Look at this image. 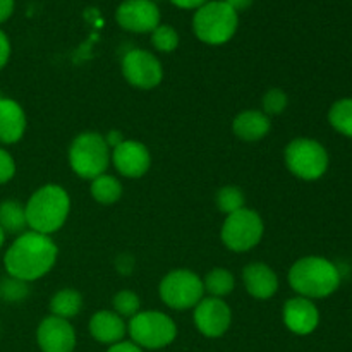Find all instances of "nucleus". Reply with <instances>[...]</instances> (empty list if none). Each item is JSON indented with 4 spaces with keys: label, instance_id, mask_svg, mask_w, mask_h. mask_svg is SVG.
I'll return each mask as SVG.
<instances>
[{
    "label": "nucleus",
    "instance_id": "20e7f679",
    "mask_svg": "<svg viewBox=\"0 0 352 352\" xmlns=\"http://www.w3.org/2000/svg\"><path fill=\"white\" fill-rule=\"evenodd\" d=\"M239 14L223 0H210L192 17V31L199 41L212 47L227 43L236 34Z\"/></svg>",
    "mask_w": 352,
    "mask_h": 352
},
{
    "label": "nucleus",
    "instance_id": "5701e85b",
    "mask_svg": "<svg viewBox=\"0 0 352 352\" xmlns=\"http://www.w3.org/2000/svg\"><path fill=\"white\" fill-rule=\"evenodd\" d=\"M205 291L208 292L212 298H226L236 287V278L230 274L227 268H212L208 274L205 275Z\"/></svg>",
    "mask_w": 352,
    "mask_h": 352
},
{
    "label": "nucleus",
    "instance_id": "c9c22d12",
    "mask_svg": "<svg viewBox=\"0 0 352 352\" xmlns=\"http://www.w3.org/2000/svg\"><path fill=\"white\" fill-rule=\"evenodd\" d=\"M223 2H226L227 6H230V7H232V9L236 10L237 14H239L241 10H246V9H250V7L253 6V2H254V0H223Z\"/></svg>",
    "mask_w": 352,
    "mask_h": 352
},
{
    "label": "nucleus",
    "instance_id": "2eb2a0df",
    "mask_svg": "<svg viewBox=\"0 0 352 352\" xmlns=\"http://www.w3.org/2000/svg\"><path fill=\"white\" fill-rule=\"evenodd\" d=\"M282 320L289 332L296 336H309L320 325V309L311 299L296 296L285 301L282 309Z\"/></svg>",
    "mask_w": 352,
    "mask_h": 352
},
{
    "label": "nucleus",
    "instance_id": "72a5a7b5",
    "mask_svg": "<svg viewBox=\"0 0 352 352\" xmlns=\"http://www.w3.org/2000/svg\"><path fill=\"white\" fill-rule=\"evenodd\" d=\"M172 3H174L175 7H179V9H195L198 10L199 7L205 6L206 2H210V0H170Z\"/></svg>",
    "mask_w": 352,
    "mask_h": 352
},
{
    "label": "nucleus",
    "instance_id": "7ed1b4c3",
    "mask_svg": "<svg viewBox=\"0 0 352 352\" xmlns=\"http://www.w3.org/2000/svg\"><path fill=\"white\" fill-rule=\"evenodd\" d=\"M28 229L52 236L62 229L71 212V196L62 186L45 184L30 196L24 205Z\"/></svg>",
    "mask_w": 352,
    "mask_h": 352
},
{
    "label": "nucleus",
    "instance_id": "aec40b11",
    "mask_svg": "<svg viewBox=\"0 0 352 352\" xmlns=\"http://www.w3.org/2000/svg\"><path fill=\"white\" fill-rule=\"evenodd\" d=\"M48 309L54 316L71 320L82 309V296L76 289H60L50 298Z\"/></svg>",
    "mask_w": 352,
    "mask_h": 352
},
{
    "label": "nucleus",
    "instance_id": "39448f33",
    "mask_svg": "<svg viewBox=\"0 0 352 352\" xmlns=\"http://www.w3.org/2000/svg\"><path fill=\"white\" fill-rule=\"evenodd\" d=\"M112 150L107 144L103 134L86 131L78 134L69 146V165L78 177L93 181L98 175L107 174Z\"/></svg>",
    "mask_w": 352,
    "mask_h": 352
},
{
    "label": "nucleus",
    "instance_id": "f3484780",
    "mask_svg": "<svg viewBox=\"0 0 352 352\" xmlns=\"http://www.w3.org/2000/svg\"><path fill=\"white\" fill-rule=\"evenodd\" d=\"M89 336L96 342L103 346H113V344L122 342L127 333V325L122 316L117 315L116 311L110 309H100L89 318L88 323Z\"/></svg>",
    "mask_w": 352,
    "mask_h": 352
},
{
    "label": "nucleus",
    "instance_id": "2f4dec72",
    "mask_svg": "<svg viewBox=\"0 0 352 352\" xmlns=\"http://www.w3.org/2000/svg\"><path fill=\"white\" fill-rule=\"evenodd\" d=\"M107 352H144L141 347H138L134 342H127V340H122V342L119 344H113V346H110Z\"/></svg>",
    "mask_w": 352,
    "mask_h": 352
},
{
    "label": "nucleus",
    "instance_id": "9b49d317",
    "mask_svg": "<svg viewBox=\"0 0 352 352\" xmlns=\"http://www.w3.org/2000/svg\"><path fill=\"white\" fill-rule=\"evenodd\" d=\"M195 325L201 336L208 339H219L226 336L232 323V309L220 298H203L195 306Z\"/></svg>",
    "mask_w": 352,
    "mask_h": 352
},
{
    "label": "nucleus",
    "instance_id": "f8f14e48",
    "mask_svg": "<svg viewBox=\"0 0 352 352\" xmlns=\"http://www.w3.org/2000/svg\"><path fill=\"white\" fill-rule=\"evenodd\" d=\"M116 21L131 33H151L160 24V9L153 0H124L116 10Z\"/></svg>",
    "mask_w": 352,
    "mask_h": 352
},
{
    "label": "nucleus",
    "instance_id": "cd10ccee",
    "mask_svg": "<svg viewBox=\"0 0 352 352\" xmlns=\"http://www.w3.org/2000/svg\"><path fill=\"white\" fill-rule=\"evenodd\" d=\"M287 93L280 88H272L268 89L263 95V110L261 112L270 116H280L285 109H287Z\"/></svg>",
    "mask_w": 352,
    "mask_h": 352
},
{
    "label": "nucleus",
    "instance_id": "f704fd0d",
    "mask_svg": "<svg viewBox=\"0 0 352 352\" xmlns=\"http://www.w3.org/2000/svg\"><path fill=\"white\" fill-rule=\"evenodd\" d=\"M103 138H105V141H107V144H109L110 150H113L116 146H119V144L124 141V136L120 131H110V133Z\"/></svg>",
    "mask_w": 352,
    "mask_h": 352
},
{
    "label": "nucleus",
    "instance_id": "4468645a",
    "mask_svg": "<svg viewBox=\"0 0 352 352\" xmlns=\"http://www.w3.org/2000/svg\"><path fill=\"white\" fill-rule=\"evenodd\" d=\"M36 342L41 352H74L76 332L69 320L47 316L36 329Z\"/></svg>",
    "mask_w": 352,
    "mask_h": 352
},
{
    "label": "nucleus",
    "instance_id": "4be33fe9",
    "mask_svg": "<svg viewBox=\"0 0 352 352\" xmlns=\"http://www.w3.org/2000/svg\"><path fill=\"white\" fill-rule=\"evenodd\" d=\"M89 182H91L89 184L91 198L100 205H113L122 198V184L113 175L102 174Z\"/></svg>",
    "mask_w": 352,
    "mask_h": 352
},
{
    "label": "nucleus",
    "instance_id": "ddd939ff",
    "mask_svg": "<svg viewBox=\"0 0 352 352\" xmlns=\"http://www.w3.org/2000/svg\"><path fill=\"white\" fill-rule=\"evenodd\" d=\"M110 160L116 170L127 179L143 177L151 167V153L148 146L134 140H124L119 146L113 148Z\"/></svg>",
    "mask_w": 352,
    "mask_h": 352
},
{
    "label": "nucleus",
    "instance_id": "1a4fd4ad",
    "mask_svg": "<svg viewBox=\"0 0 352 352\" xmlns=\"http://www.w3.org/2000/svg\"><path fill=\"white\" fill-rule=\"evenodd\" d=\"M158 294L165 306L175 311H184L195 308L205 298V285L198 274L188 268H177L162 278Z\"/></svg>",
    "mask_w": 352,
    "mask_h": 352
},
{
    "label": "nucleus",
    "instance_id": "f03ea898",
    "mask_svg": "<svg viewBox=\"0 0 352 352\" xmlns=\"http://www.w3.org/2000/svg\"><path fill=\"white\" fill-rule=\"evenodd\" d=\"M289 285L306 299H325L340 287L339 267L325 256H302L289 270Z\"/></svg>",
    "mask_w": 352,
    "mask_h": 352
},
{
    "label": "nucleus",
    "instance_id": "393cba45",
    "mask_svg": "<svg viewBox=\"0 0 352 352\" xmlns=\"http://www.w3.org/2000/svg\"><path fill=\"white\" fill-rule=\"evenodd\" d=\"M215 203L220 212L226 213V215H230V213L244 208L246 196H244L243 189L237 188V186H223V188H220L217 191Z\"/></svg>",
    "mask_w": 352,
    "mask_h": 352
},
{
    "label": "nucleus",
    "instance_id": "bb28decb",
    "mask_svg": "<svg viewBox=\"0 0 352 352\" xmlns=\"http://www.w3.org/2000/svg\"><path fill=\"white\" fill-rule=\"evenodd\" d=\"M112 306L117 315L122 318H133L134 315L141 311V299L133 291H119L112 299Z\"/></svg>",
    "mask_w": 352,
    "mask_h": 352
},
{
    "label": "nucleus",
    "instance_id": "c756f323",
    "mask_svg": "<svg viewBox=\"0 0 352 352\" xmlns=\"http://www.w3.org/2000/svg\"><path fill=\"white\" fill-rule=\"evenodd\" d=\"M14 175H16V162H14V157L7 150L0 148V186L12 181Z\"/></svg>",
    "mask_w": 352,
    "mask_h": 352
},
{
    "label": "nucleus",
    "instance_id": "6ab92c4d",
    "mask_svg": "<svg viewBox=\"0 0 352 352\" xmlns=\"http://www.w3.org/2000/svg\"><path fill=\"white\" fill-rule=\"evenodd\" d=\"M272 129L270 117L263 113L261 110H243L237 113L236 119L232 120V131L241 141L254 143L261 141Z\"/></svg>",
    "mask_w": 352,
    "mask_h": 352
},
{
    "label": "nucleus",
    "instance_id": "c85d7f7f",
    "mask_svg": "<svg viewBox=\"0 0 352 352\" xmlns=\"http://www.w3.org/2000/svg\"><path fill=\"white\" fill-rule=\"evenodd\" d=\"M28 294H30V289H28L26 282L23 280L9 277L7 280H3L2 284H0V296L9 302L23 301Z\"/></svg>",
    "mask_w": 352,
    "mask_h": 352
},
{
    "label": "nucleus",
    "instance_id": "6e6552de",
    "mask_svg": "<svg viewBox=\"0 0 352 352\" xmlns=\"http://www.w3.org/2000/svg\"><path fill=\"white\" fill-rule=\"evenodd\" d=\"M263 219L260 213L246 206L227 215L220 230L223 246L234 253H246L256 248L263 239Z\"/></svg>",
    "mask_w": 352,
    "mask_h": 352
},
{
    "label": "nucleus",
    "instance_id": "b1692460",
    "mask_svg": "<svg viewBox=\"0 0 352 352\" xmlns=\"http://www.w3.org/2000/svg\"><path fill=\"white\" fill-rule=\"evenodd\" d=\"M329 122L346 138H352V98H340L330 107Z\"/></svg>",
    "mask_w": 352,
    "mask_h": 352
},
{
    "label": "nucleus",
    "instance_id": "473e14b6",
    "mask_svg": "<svg viewBox=\"0 0 352 352\" xmlns=\"http://www.w3.org/2000/svg\"><path fill=\"white\" fill-rule=\"evenodd\" d=\"M14 6H16V0H0V24L10 19L14 12Z\"/></svg>",
    "mask_w": 352,
    "mask_h": 352
},
{
    "label": "nucleus",
    "instance_id": "9d476101",
    "mask_svg": "<svg viewBox=\"0 0 352 352\" xmlns=\"http://www.w3.org/2000/svg\"><path fill=\"white\" fill-rule=\"evenodd\" d=\"M122 74L138 89H153L164 81V67L157 55L143 48L129 50L122 58Z\"/></svg>",
    "mask_w": 352,
    "mask_h": 352
},
{
    "label": "nucleus",
    "instance_id": "7c9ffc66",
    "mask_svg": "<svg viewBox=\"0 0 352 352\" xmlns=\"http://www.w3.org/2000/svg\"><path fill=\"white\" fill-rule=\"evenodd\" d=\"M10 58V41L7 38V34L0 30V69H3L7 65Z\"/></svg>",
    "mask_w": 352,
    "mask_h": 352
},
{
    "label": "nucleus",
    "instance_id": "f257e3e1",
    "mask_svg": "<svg viewBox=\"0 0 352 352\" xmlns=\"http://www.w3.org/2000/svg\"><path fill=\"white\" fill-rule=\"evenodd\" d=\"M58 248L50 236L26 230L14 239L3 256L9 277L26 284L45 277L57 263Z\"/></svg>",
    "mask_w": 352,
    "mask_h": 352
},
{
    "label": "nucleus",
    "instance_id": "0eeeda50",
    "mask_svg": "<svg viewBox=\"0 0 352 352\" xmlns=\"http://www.w3.org/2000/svg\"><path fill=\"white\" fill-rule=\"evenodd\" d=\"M285 167L301 181H318L329 170L330 157L327 148L311 138H296L285 146Z\"/></svg>",
    "mask_w": 352,
    "mask_h": 352
},
{
    "label": "nucleus",
    "instance_id": "dca6fc26",
    "mask_svg": "<svg viewBox=\"0 0 352 352\" xmlns=\"http://www.w3.org/2000/svg\"><path fill=\"white\" fill-rule=\"evenodd\" d=\"M243 282L248 294L258 301H265L277 294L278 277L267 263H250L243 268Z\"/></svg>",
    "mask_w": 352,
    "mask_h": 352
},
{
    "label": "nucleus",
    "instance_id": "a878e982",
    "mask_svg": "<svg viewBox=\"0 0 352 352\" xmlns=\"http://www.w3.org/2000/svg\"><path fill=\"white\" fill-rule=\"evenodd\" d=\"M151 43L162 54H170L179 47V33L170 24H158L151 31Z\"/></svg>",
    "mask_w": 352,
    "mask_h": 352
},
{
    "label": "nucleus",
    "instance_id": "a211bd4d",
    "mask_svg": "<svg viewBox=\"0 0 352 352\" xmlns=\"http://www.w3.org/2000/svg\"><path fill=\"white\" fill-rule=\"evenodd\" d=\"M26 113L12 98L0 96V143L14 144L26 133Z\"/></svg>",
    "mask_w": 352,
    "mask_h": 352
},
{
    "label": "nucleus",
    "instance_id": "423d86ee",
    "mask_svg": "<svg viewBox=\"0 0 352 352\" xmlns=\"http://www.w3.org/2000/svg\"><path fill=\"white\" fill-rule=\"evenodd\" d=\"M127 333L131 342L141 349L157 351L170 346L177 337V325L165 313L148 309L134 315L127 323Z\"/></svg>",
    "mask_w": 352,
    "mask_h": 352
},
{
    "label": "nucleus",
    "instance_id": "412c9836",
    "mask_svg": "<svg viewBox=\"0 0 352 352\" xmlns=\"http://www.w3.org/2000/svg\"><path fill=\"white\" fill-rule=\"evenodd\" d=\"M0 227L6 234H14V236L26 232L28 220L23 203L16 199H6L0 203Z\"/></svg>",
    "mask_w": 352,
    "mask_h": 352
},
{
    "label": "nucleus",
    "instance_id": "e433bc0d",
    "mask_svg": "<svg viewBox=\"0 0 352 352\" xmlns=\"http://www.w3.org/2000/svg\"><path fill=\"white\" fill-rule=\"evenodd\" d=\"M3 243H6V232H3L2 227H0V250H2Z\"/></svg>",
    "mask_w": 352,
    "mask_h": 352
}]
</instances>
